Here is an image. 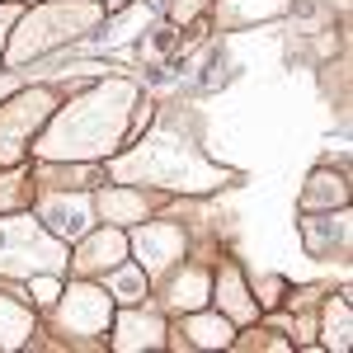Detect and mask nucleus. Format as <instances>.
Returning <instances> with one entry per match:
<instances>
[{"label":"nucleus","mask_w":353,"mask_h":353,"mask_svg":"<svg viewBox=\"0 0 353 353\" xmlns=\"http://www.w3.org/2000/svg\"><path fill=\"white\" fill-rule=\"evenodd\" d=\"M141 90L123 76L94 81L66 104H57L43 132L33 137V161H109L128 146V123Z\"/></svg>","instance_id":"1"},{"label":"nucleus","mask_w":353,"mask_h":353,"mask_svg":"<svg viewBox=\"0 0 353 353\" xmlns=\"http://www.w3.org/2000/svg\"><path fill=\"white\" fill-rule=\"evenodd\" d=\"M104 174H113L118 184L141 179V184H156V189H170V193H212L226 184V170H217L203 151H193L189 141L179 132H170V128L151 132L146 141H137L128 151H113Z\"/></svg>","instance_id":"2"},{"label":"nucleus","mask_w":353,"mask_h":353,"mask_svg":"<svg viewBox=\"0 0 353 353\" xmlns=\"http://www.w3.org/2000/svg\"><path fill=\"white\" fill-rule=\"evenodd\" d=\"M104 24L99 0H28L5 38V66H24L33 57H48L76 38H90Z\"/></svg>","instance_id":"3"},{"label":"nucleus","mask_w":353,"mask_h":353,"mask_svg":"<svg viewBox=\"0 0 353 353\" xmlns=\"http://www.w3.org/2000/svg\"><path fill=\"white\" fill-rule=\"evenodd\" d=\"M71 250L57 241L28 208L0 212V278H28V273H66Z\"/></svg>","instance_id":"4"},{"label":"nucleus","mask_w":353,"mask_h":353,"mask_svg":"<svg viewBox=\"0 0 353 353\" xmlns=\"http://www.w3.org/2000/svg\"><path fill=\"white\" fill-rule=\"evenodd\" d=\"M61 104L52 85H33V90H19L14 99L0 104V170L5 165H24L33 137L43 132V123L52 118V109Z\"/></svg>","instance_id":"5"},{"label":"nucleus","mask_w":353,"mask_h":353,"mask_svg":"<svg viewBox=\"0 0 353 353\" xmlns=\"http://www.w3.org/2000/svg\"><path fill=\"white\" fill-rule=\"evenodd\" d=\"M113 321V297L104 283L94 278H71V288H61V297L52 301V325L66 339H104Z\"/></svg>","instance_id":"6"},{"label":"nucleus","mask_w":353,"mask_h":353,"mask_svg":"<svg viewBox=\"0 0 353 353\" xmlns=\"http://www.w3.org/2000/svg\"><path fill=\"white\" fill-rule=\"evenodd\" d=\"M184 250H189V236H184L179 221L146 217V221H137V226H128V254H137V269L146 273L151 283H165V273L179 269Z\"/></svg>","instance_id":"7"},{"label":"nucleus","mask_w":353,"mask_h":353,"mask_svg":"<svg viewBox=\"0 0 353 353\" xmlns=\"http://www.w3.org/2000/svg\"><path fill=\"white\" fill-rule=\"evenodd\" d=\"M38 221L52 231L57 241H81L85 231L94 226V198L90 189H38Z\"/></svg>","instance_id":"8"},{"label":"nucleus","mask_w":353,"mask_h":353,"mask_svg":"<svg viewBox=\"0 0 353 353\" xmlns=\"http://www.w3.org/2000/svg\"><path fill=\"white\" fill-rule=\"evenodd\" d=\"M128 259V231L123 226H90L81 241H76V254L66 259V269H76V278H99V273H109L113 264H123Z\"/></svg>","instance_id":"9"},{"label":"nucleus","mask_w":353,"mask_h":353,"mask_svg":"<svg viewBox=\"0 0 353 353\" xmlns=\"http://www.w3.org/2000/svg\"><path fill=\"white\" fill-rule=\"evenodd\" d=\"M165 325L156 311H141V301H132L128 311H113L109 321V344L118 353H141V349H165Z\"/></svg>","instance_id":"10"},{"label":"nucleus","mask_w":353,"mask_h":353,"mask_svg":"<svg viewBox=\"0 0 353 353\" xmlns=\"http://www.w3.org/2000/svg\"><path fill=\"white\" fill-rule=\"evenodd\" d=\"M90 198H94V217L109 221V226H137V221L151 217V193L137 189V184H99V189H90Z\"/></svg>","instance_id":"11"},{"label":"nucleus","mask_w":353,"mask_h":353,"mask_svg":"<svg viewBox=\"0 0 353 353\" xmlns=\"http://www.w3.org/2000/svg\"><path fill=\"white\" fill-rule=\"evenodd\" d=\"M208 297L217 301V311L231 321V325H250V321H259V301H254V292H250V283H245V273H241L236 259L217 269Z\"/></svg>","instance_id":"12"},{"label":"nucleus","mask_w":353,"mask_h":353,"mask_svg":"<svg viewBox=\"0 0 353 353\" xmlns=\"http://www.w3.org/2000/svg\"><path fill=\"white\" fill-rule=\"evenodd\" d=\"M231 339H236V325L226 321V316H212V311H184V325H179V339H165V344H174V349H231Z\"/></svg>","instance_id":"13"},{"label":"nucleus","mask_w":353,"mask_h":353,"mask_svg":"<svg viewBox=\"0 0 353 353\" xmlns=\"http://www.w3.org/2000/svg\"><path fill=\"white\" fill-rule=\"evenodd\" d=\"M301 241H306V250H311L316 259H334V250L344 254V250H349V208H330L325 217L306 212Z\"/></svg>","instance_id":"14"},{"label":"nucleus","mask_w":353,"mask_h":353,"mask_svg":"<svg viewBox=\"0 0 353 353\" xmlns=\"http://www.w3.org/2000/svg\"><path fill=\"white\" fill-rule=\"evenodd\" d=\"M301 212H330V208H349V174L344 170H316L301 189Z\"/></svg>","instance_id":"15"},{"label":"nucleus","mask_w":353,"mask_h":353,"mask_svg":"<svg viewBox=\"0 0 353 353\" xmlns=\"http://www.w3.org/2000/svg\"><path fill=\"white\" fill-rule=\"evenodd\" d=\"M28 334H38V316L19 297L0 292V349H24Z\"/></svg>","instance_id":"16"},{"label":"nucleus","mask_w":353,"mask_h":353,"mask_svg":"<svg viewBox=\"0 0 353 353\" xmlns=\"http://www.w3.org/2000/svg\"><path fill=\"white\" fill-rule=\"evenodd\" d=\"M170 278V288H165V306L170 311H198L203 301H208V292H212V278L203 269H189V273H165Z\"/></svg>","instance_id":"17"},{"label":"nucleus","mask_w":353,"mask_h":353,"mask_svg":"<svg viewBox=\"0 0 353 353\" xmlns=\"http://www.w3.org/2000/svg\"><path fill=\"white\" fill-rule=\"evenodd\" d=\"M316 334H321V344L334 353L349 349V334H353V316H349V292H339V297L325 301V311H321V325H316Z\"/></svg>","instance_id":"18"},{"label":"nucleus","mask_w":353,"mask_h":353,"mask_svg":"<svg viewBox=\"0 0 353 353\" xmlns=\"http://www.w3.org/2000/svg\"><path fill=\"white\" fill-rule=\"evenodd\" d=\"M99 278H104L109 297L123 301V306H132V301H146V297H151V278L137 269V264H128V259H123V264H113L109 273H99Z\"/></svg>","instance_id":"19"},{"label":"nucleus","mask_w":353,"mask_h":353,"mask_svg":"<svg viewBox=\"0 0 353 353\" xmlns=\"http://www.w3.org/2000/svg\"><path fill=\"white\" fill-rule=\"evenodd\" d=\"M33 174L24 165H5L0 174V212H19V208H33Z\"/></svg>","instance_id":"20"},{"label":"nucleus","mask_w":353,"mask_h":353,"mask_svg":"<svg viewBox=\"0 0 353 353\" xmlns=\"http://www.w3.org/2000/svg\"><path fill=\"white\" fill-rule=\"evenodd\" d=\"M28 297H33V311H52V301L61 297V273H28Z\"/></svg>","instance_id":"21"},{"label":"nucleus","mask_w":353,"mask_h":353,"mask_svg":"<svg viewBox=\"0 0 353 353\" xmlns=\"http://www.w3.org/2000/svg\"><path fill=\"white\" fill-rule=\"evenodd\" d=\"M283 292H288V283H283V278H259V283H254V301H259V311L278 306Z\"/></svg>","instance_id":"22"},{"label":"nucleus","mask_w":353,"mask_h":353,"mask_svg":"<svg viewBox=\"0 0 353 353\" xmlns=\"http://www.w3.org/2000/svg\"><path fill=\"white\" fill-rule=\"evenodd\" d=\"M24 0H0V71H5V38H10V24L19 19Z\"/></svg>","instance_id":"23"},{"label":"nucleus","mask_w":353,"mask_h":353,"mask_svg":"<svg viewBox=\"0 0 353 353\" xmlns=\"http://www.w3.org/2000/svg\"><path fill=\"white\" fill-rule=\"evenodd\" d=\"M236 349H292L288 339H269V330H250V339H231Z\"/></svg>","instance_id":"24"},{"label":"nucleus","mask_w":353,"mask_h":353,"mask_svg":"<svg viewBox=\"0 0 353 353\" xmlns=\"http://www.w3.org/2000/svg\"><path fill=\"white\" fill-rule=\"evenodd\" d=\"M208 5H212V0H174V5H170V19H174V24H189L193 14L208 10Z\"/></svg>","instance_id":"25"},{"label":"nucleus","mask_w":353,"mask_h":353,"mask_svg":"<svg viewBox=\"0 0 353 353\" xmlns=\"http://www.w3.org/2000/svg\"><path fill=\"white\" fill-rule=\"evenodd\" d=\"M99 5H104V10H118V5H128V0H99Z\"/></svg>","instance_id":"26"}]
</instances>
